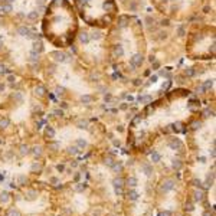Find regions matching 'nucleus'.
<instances>
[{
    "label": "nucleus",
    "instance_id": "nucleus-1",
    "mask_svg": "<svg viewBox=\"0 0 216 216\" xmlns=\"http://www.w3.org/2000/svg\"><path fill=\"white\" fill-rule=\"evenodd\" d=\"M107 58L117 71L134 74L143 66L146 58V38L140 20L133 16H118L105 36Z\"/></svg>",
    "mask_w": 216,
    "mask_h": 216
},
{
    "label": "nucleus",
    "instance_id": "nucleus-2",
    "mask_svg": "<svg viewBox=\"0 0 216 216\" xmlns=\"http://www.w3.org/2000/svg\"><path fill=\"white\" fill-rule=\"evenodd\" d=\"M78 20L69 0H51L42 19V35L55 48H69L78 36Z\"/></svg>",
    "mask_w": 216,
    "mask_h": 216
},
{
    "label": "nucleus",
    "instance_id": "nucleus-3",
    "mask_svg": "<svg viewBox=\"0 0 216 216\" xmlns=\"http://www.w3.org/2000/svg\"><path fill=\"white\" fill-rule=\"evenodd\" d=\"M78 19L94 29H108L118 17L115 0H72Z\"/></svg>",
    "mask_w": 216,
    "mask_h": 216
},
{
    "label": "nucleus",
    "instance_id": "nucleus-4",
    "mask_svg": "<svg viewBox=\"0 0 216 216\" xmlns=\"http://www.w3.org/2000/svg\"><path fill=\"white\" fill-rule=\"evenodd\" d=\"M187 55L192 59H212L215 56L213 26H203L190 32L187 39Z\"/></svg>",
    "mask_w": 216,
    "mask_h": 216
},
{
    "label": "nucleus",
    "instance_id": "nucleus-5",
    "mask_svg": "<svg viewBox=\"0 0 216 216\" xmlns=\"http://www.w3.org/2000/svg\"><path fill=\"white\" fill-rule=\"evenodd\" d=\"M173 189H174V180L166 179V180H163V182H161V184H160V192L167 193V192H170V190H173Z\"/></svg>",
    "mask_w": 216,
    "mask_h": 216
},
{
    "label": "nucleus",
    "instance_id": "nucleus-6",
    "mask_svg": "<svg viewBox=\"0 0 216 216\" xmlns=\"http://www.w3.org/2000/svg\"><path fill=\"white\" fill-rule=\"evenodd\" d=\"M141 172H143L146 176H150V174L153 173V166L151 164H148V163L143 164V166H141Z\"/></svg>",
    "mask_w": 216,
    "mask_h": 216
},
{
    "label": "nucleus",
    "instance_id": "nucleus-7",
    "mask_svg": "<svg viewBox=\"0 0 216 216\" xmlns=\"http://www.w3.org/2000/svg\"><path fill=\"white\" fill-rule=\"evenodd\" d=\"M112 186L115 189H123V186H124V180L121 179V177H115V179L112 180Z\"/></svg>",
    "mask_w": 216,
    "mask_h": 216
},
{
    "label": "nucleus",
    "instance_id": "nucleus-8",
    "mask_svg": "<svg viewBox=\"0 0 216 216\" xmlns=\"http://www.w3.org/2000/svg\"><path fill=\"white\" fill-rule=\"evenodd\" d=\"M124 183H127L128 187H136L137 184H138V180H137L136 177H128V179L125 180Z\"/></svg>",
    "mask_w": 216,
    "mask_h": 216
},
{
    "label": "nucleus",
    "instance_id": "nucleus-9",
    "mask_svg": "<svg viewBox=\"0 0 216 216\" xmlns=\"http://www.w3.org/2000/svg\"><path fill=\"white\" fill-rule=\"evenodd\" d=\"M6 216H20V212L16 208H9L6 210Z\"/></svg>",
    "mask_w": 216,
    "mask_h": 216
},
{
    "label": "nucleus",
    "instance_id": "nucleus-10",
    "mask_svg": "<svg viewBox=\"0 0 216 216\" xmlns=\"http://www.w3.org/2000/svg\"><path fill=\"white\" fill-rule=\"evenodd\" d=\"M36 196H38V192L33 190V189H30V190L26 192V199H29V200H35Z\"/></svg>",
    "mask_w": 216,
    "mask_h": 216
},
{
    "label": "nucleus",
    "instance_id": "nucleus-11",
    "mask_svg": "<svg viewBox=\"0 0 216 216\" xmlns=\"http://www.w3.org/2000/svg\"><path fill=\"white\" fill-rule=\"evenodd\" d=\"M127 197L131 200V202H134V200L138 199V192H136V190H130V192L127 193Z\"/></svg>",
    "mask_w": 216,
    "mask_h": 216
},
{
    "label": "nucleus",
    "instance_id": "nucleus-12",
    "mask_svg": "<svg viewBox=\"0 0 216 216\" xmlns=\"http://www.w3.org/2000/svg\"><path fill=\"white\" fill-rule=\"evenodd\" d=\"M161 160V154L159 151H153L151 153V161L153 163H159Z\"/></svg>",
    "mask_w": 216,
    "mask_h": 216
},
{
    "label": "nucleus",
    "instance_id": "nucleus-13",
    "mask_svg": "<svg viewBox=\"0 0 216 216\" xmlns=\"http://www.w3.org/2000/svg\"><path fill=\"white\" fill-rule=\"evenodd\" d=\"M203 199H205V193L202 192V190H196V192H195V200H196V202H202Z\"/></svg>",
    "mask_w": 216,
    "mask_h": 216
},
{
    "label": "nucleus",
    "instance_id": "nucleus-14",
    "mask_svg": "<svg viewBox=\"0 0 216 216\" xmlns=\"http://www.w3.org/2000/svg\"><path fill=\"white\" fill-rule=\"evenodd\" d=\"M172 167L174 169V170H179V169L182 167V161H180L179 159H174V160L172 161Z\"/></svg>",
    "mask_w": 216,
    "mask_h": 216
},
{
    "label": "nucleus",
    "instance_id": "nucleus-15",
    "mask_svg": "<svg viewBox=\"0 0 216 216\" xmlns=\"http://www.w3.org/2000/svg\"><path fill=\"white\" fill-rule=\"evenodd\" d=\"M111 167H112V170H114V173H118V172L123 170V164H121V163H114Z\"/></svg>",
    "mask_w": 216,
    "mask_h": 216
},
{
    "label": "nucleus",
    "instance_id": "nucleus-16",
    "mask_svg": "<svg viewBox=\"0 0 216 216\" xmlns=\"http://www.w3.org/2000/svg\"><path fill=\"white\" fill-rule=\"evenodd\" d=\"M85 189H87V184L85 183H78L75 186V192H84Z\"/></svg>",
    "mask_w": 216,
    "mask_h": 216
},
{
    "label": "nucleus",
    "instance_id": "nucleus-17",
    "mask_svg": "<svg viewBox=\"0 0 216 216\" xmlns=\"http://www.w3.org/2000/svg\"><path fill=\"white\" fill-rule=\"evenodd\" d=\"M0 202H2V203H7L9 202V193H2V195H0Z\"/></svg>",
    "mask_w": 216,
    "mask_h": 216
},
{
    "label": "nucleus",
    "instance_id": "nucleus-18",
    "mask_svg": "<svg viewBox=\"0 0 216 216\" xmlns=\"http://www.w3.org/2000/svg\"><path fill=\"white\" fill-rule=\"evenodd\" d=\"M28 153H29V147H28V146H22V147H20V154H22V156L28 154Z\"/></svg>",
    "mask_w": 216,
    "mask_h": 216
},
{
    "label": "nucleus",
    "instance_id": "nucleus-19",
    "mask_svg": "<svg viewBox=\"0 0 216 216\" xmlns=\"http://www.w3.org/2000/svg\"><path fill=\"white\" fill-rule=\"evenodd\" d=\"M17 180H19L20 186H25V184H26V177H25V176H19V179H17Z\"/></svg>",
    "mask_w": 216,
    "mask_h": 216
},
{
    "label": "nucleus",
    "instance_id": "nucleus-20",
    "mask_svg": "<svg viewBox=\"0 0 216 216\" xmlns=\"http://www.w3.org/2000/svg\"><path fill=\"white\" fill-rule=\"evenodd\" d=\"M76 144H78L79 147H85V146H87V141H85L84 138H79V140L76 141Z\"/></svg>",
    "mask_w": 216,
    "mask_h": 216
},
{
    "label": "nucleus",
    "instance_id": "nucleus-21",
    "mask_svg": "<svg viewBox=\"0 0 216 216\" xmlns=\"http://www.w3.org/2000/svg\"><path fill=\"white\" fill-rule=\"evenodd\" d=\"M32 172H36V170H40V169H42V166H40V164H38V163H35V164H32Z\"/></svg>",
    "mask_w": 216,
    "mask_h": 216
},
{
    "label": "nucleus",
    "instance_id": "nucleus-22",
    "mask_svg": "<svg viewBox=\"0 0 216 216\" xmlns=\"http://www.w3.org/2000/svg\"><path fill=\"white\" fill-rule=\"evenodd\" d=\"M33 154H35V156H40V154H42L40 147H35V148H33Z\"/></svg>",
    "mask_w": 216,
    "mask_h": 216
},
{
    "label": "nucleus",
    "instance_id": "nucleus-23",
    "mask_svg": "<svg viewBox=\"0 0 216 216\" xmlns=\"http://www.w3.org/2000/svg\"><path fill=\"white\" fill-rule=\"evenodd\" d=\"M186 210H187V212H193V210H195V206H193L192 203L186 205Z\"/></svg>",
    "mask_w": 216,
    "mask_h": 216
},
{
    "label": "nucleus",
    "instance_id": "nucleus-24",
    "mask_svg": "<svg viewBox=\"0 0 216 216\" xmlns=\"http://www.w3.org/2000/svg\"><path fill=\"white\" fill-rule=\"evenodd\" d=\"M105 164H107V166H112L114 161H112V159H107V160H105Z\"/></svg>",
    "mask_w": 216,
    "mask_h": 216
},
{
    "label": "nucleus",
    "instance_id": "nucleus-25",
    "mask_svg": "<svg viewBox=\"0 0 216 216\" xmlns=\"http://www.w3.org/2000/svg\"><path fill=\"white\" fill-rule=\"evenodd\" d=\"M79 179H81V174H79V173H76L75 176H74V180H75V182H78Z\"/></svg>",
    "mask_w": 216,
    "mask_h": 216
},
{
    "label": "nucleus",
    "instance_id": "nucleus-26",
    "mask_svg": "<svg viewBox=\"0 0 216 216\" xmlns=\"http://www.w3.org/2000/svg\"><path fill=\"white\" fill-rule=\"evenodd\" d=\"M197 160H199L200 163H206V157H199Z\"/></svg>",
    "mask_w": 216,
    "mask_h": 216
},
{
    "label": "nucleus",
    "instance_id": "nucleus-27",
    "mask_svg": "<svg viewBox=\"0 0 216 216\" xmlns=\"http://www.w3.org/2000/svg\"><path fill=\"white\" fill-rule=\"evenodd\" d=\"M163 216H172V212H163Z\"/></svg>",
    "mask_w": 216,
    "mask_h": 216
},
{
    "label": "nucleus",
    "instance_id": "nucleus-28",
    "mask_svg": "<svg viewBox=\"0 0 216 216\" xmlns=\"http://www.w3.org/2000/svg\"><path fill=\"white\" fill-rule=\"evenodd\" d=\"M51 182H52V183H58V179H56V177H52V179H51Z\"/></svg>",
    "mask_w": 216,
    "mask_h": 216
},
{
    "label": "nucleus",
    "instance_id": "nucleus-29",
    "mask_svg": "<svg viewBox=\"0 0 216 216\" xmlns=\"http://www.w3.org/2000/svg\"><path fill=\"white\" fill-rule=\"evenodd\" d=\"M58 170H59V172H62V170H64V166H62V164H59V166H58Z\"/></svg>",
    "mask_w": 216,
    "mask_h": 216
},
{
    "label": "nucleus",
    "instance_id": "nucleus-30",
    "mask_svg": "<svg viewBox=\"0 0 216 216\" xmlns=\"http://www.w3.org/2000/svg\"><path fill=\"white\" fill-rule=\"evenodd\" d=\"M203 216H210V213H209V212H205V213H203Z\"/></svg>",
    "mask_w": 216,
    "mask_h": 216
}]
</instances>
